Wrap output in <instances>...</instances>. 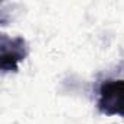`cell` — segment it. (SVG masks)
Instances as JSON below:
<instances>
[{"instance_id":"obj_1","label":"cell","mask_w":124,"mask_h":124,"mask_svg":"<svg viewBox=\"0 0 124 124\" xmlns=\"http://www.w3.org/2000/svg\"><path fill=\"white\" fill-rule=\"evenodd\" d=\"M98 109L108 117H124V79H108L102 82Z\"/></svg>"},{"instance_id":"obj_2","label":"cell","mask_w":124,"mask_h":124,"mask_svg":"<svg viewBox=\"0 0 124 124\" xmlns=\"http://www.w3.org/2000/svg\"><path fill=\"white\" fill-rule=\"evenodd\" d=\"M28 53L29 48L25 38H10L5 34L0 35V69L3 73L18 72L19 63L26 58Z\"/></svg>"}]
</instances>
